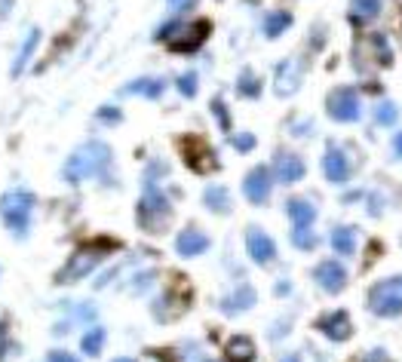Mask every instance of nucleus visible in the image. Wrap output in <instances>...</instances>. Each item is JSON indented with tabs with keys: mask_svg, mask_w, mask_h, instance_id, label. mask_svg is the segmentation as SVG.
Returning a JSON list of instances; mask_svg holds the SVG:
<instances>
[{
	"mask_svg": "<svg viewBox=\"0 0 402 362\" xmlns=\"http://www.w3.org/2000/svg\"><path fill=\"white\" fill-rule=\"evenodd\" d=\"M107 163H111V148L102 142H87L80 151H74L65 163V181L68 184H80L89 175H102Z\"/></svg>",
	"mask_w": 402,
	"mask_h": 362,
	"instance_id": "obj_1",
	"label": "nucleus"
},
{
	"mask_svg": "<svg viewBox=\"0 0 402 362\" xmlns=\"http://www.w3.org/2000/svg\"><path fill=\"white\" fill-rule=\"evenodd\" d=\"M111 249H117V243H114V240H92V243H83L80 249H77L74 255L68 258V264L56 273V282H61V286H65V282L83 280V276H87L92 267L102 264Z\"/></svg>",
	"mask_w": 402,
	"mask_h": 362,
	"instance_id": "obj_2",
	"label": "nucleus"
},
{
	"mask_svg": "<svg viewBox=\"0 0 402 362\" xmlns=\"http://www.w3.org/2000/svg\"><path fill=\"white\" fill-rule=\"evenodd\" d=\"M31 209H34V194H28V190H6V194L0 197V215H3L6 227H10L15 236H22L28 230Z\"/></svg>",
	"mask_w": 402,
	"mask_h": 362,
	"instance_id": "obj_3",
	"label": "nucleus"
},
{
	"mask_svg": "<svg viewBox=\"0 0 402 362\" xmlns=\"http://www.w3.org/2000/svg\"><path fill=\"white\" fill-rule=\"evenodd\" d=\"M169 218H172V206H169V199L160 190H148V194L138 199V225L148 230V234H163Z\"/></svg>",
	"mask_w": 402,
	"mask_h": 362,
	"instance_id": "obj_4",
	"label": "nucleus"
},
{
	"mask_svg": "<svg viewBox=\"0 0 402 362\" xmlns=\"http://www.w3.org/2000/svg\"><path fill=\"white\" fill-rule=\"evenodd\" d=\"M368 307L378 317H396L402 313V276H393V280H384L372 286L368 292Z\"/></svg>",
	"mask_w": 402,
	"mask_h": 362,
	"instance_id": "obj_5",
	"label": "nucleus"
},
{
	"mask_svg": "<svg viewBox=\"0 0 402 362\" xmlns=\"http://www.w3.org/2000/svg\"><path fill=\"white\" fill-rule=\"evenodd\" d=\"M209 31H212L209 19H197V22H191V25H181L175 34H163V37H166V43L172 52H194L206 43Z\"/></svg>",
	"mask_w": 402,
	"mask_h": 362,
	"instance_id": "obj_6",
	"label": "nucleus"
},
{
	"mask_svg": "<svg viewBox=\"0 0 402 362\" xmlns=\"http://www.w3.org/2000/svg\"><path fill=\"white\" fill-rule=\"evenodd\" d=\"M329 117L338 123H353L362 117V102L350 86H341L329 96Z\"/></svg>",
	"mask_w": 402,
	"mask_h": 362,
	"instance_id": "obj_7",
	"label": "nucleus"
},
{
	"mask_svg": "<svg viewBox=\"0 0 402 362\" xmlns=\"http://www.w3.org/2000/svg\"><path fill=\"white\" fill-rule=\"evenodd\" d=\"M181 151H184V163H188L194 172H212L215 166H218V160H215V151L209 148L203 138H184L181 142Z\"/></svg>",
	"mask_w": 402,
	"mask_h": 362,
	"instance_id": "obj_8",
	"label": "nucleus"
},
{
	"mask_svg": "<svg viewBox=\"0 0 402 362\" xmlns=\"http://www.w3.org/2000/svg\"><path fill=\"white\" fill-rule=\"evenodd\" d=\"M390 59L393 52L384 34H366L357 43V65H366V61H372V65H390Z\"/></svg>",
	"mask_w": 402,
	"mask_h": 362,
	"instance_id": "obj_9",
	"label": "nucleus"
},
{
	"mask_svg": "<svg viewBox=\"0 0 402 362\" xmlns=\"http://www.w3.org/2000/svg\"><path fill=\"white\" fill-rule=\"evenodd\" d=\"M270 188H274V181H270V169H265V166H255L252 172L246 175V181H243V194H246V199H249V203H255V206L267 203Z\"/></svg>",
	"mask_w": 402,
	"mask_h": 362,
	"instance_id": "obj_10",
	"label": "nucleus"
},
{
	"mask_svg": "<svg viewBox=\"0 0 402 362\" xmlns=\"http://www.w3.org/2000/svg\"><path fill=\"white\" fill-rule=\"evenodd\" d=\"M316 329H320L326 338H332V341H347L353 332L350 326V317H347L344 310H332V313H322L320 319H316Z\"/></svg>",
	"mask_w": 402,
	"mask_h": 362,
	"instance_id": "obj_11",
	"label": "nucleus"
},
{
	"mask_svg": "<svg viewBox=\"0 0 402 362\" xmlns=\"http://www.w3.org/2000/svg\"><path fill=\"white\" fill-rule=\"evenodd\" d=\"M246 249H249L252 261H258V264H270V261H274V255H276L274 240H270L265 230H258V227H249V230H246Z\"/></svg>",
	"mask_w": 402,
	"mask_h": 362,
	"instance_id": "obj_12",
	"label": "nucleus"
},
{
	"mask_svg": "<svg viewBox=\"0 0 402 362\" xmlns=\"http://www.w3.org/2000/svg\"><path fill=\"white\" fill-rule=\"evenodd\" d=\"M313 280L320 282V286L326 289V292H332V295H335V292H341V289L347 286V271H344L341 264H338V261H322V264L313 271Z\"/></svg>",
	"mask_w": 402,
	"mask_h": 362,
	"instance_id": "obj_13",
	"label": "nucleus"
},
{
	"mask_svg": "<svg viewBox=\"0 0 402 362\" xmlns=\"http://www.w3.org/2000/svg\"><path fill=\"white\" fill-rule=\"evenodd\" d=\"M175 249H179L181 258H197V255H203V252L209 249V236L203 234V230H197V227L181 230L179 240H175Z\"/></svg>",
	"mask_w": 402,
	"mask_h": 362,
	"instance_id": "obj_14",
	"label": "nucleus"
},
{
	"mask_svg": "<svg viewBox=\"0 0 402 362\" xmlns=\"http://www.w3.org/2000/svg\"><path fill=\"white\" fill-rule=\"evenodd\" d=\"M274 169H276V181L283 184H295L304 179V160L295 157V153H280Z\"/></svg>",
	"mask_w": 402,
	"mask_h": 362,
	"instance_id": "obj_15",
	"label": "nucleus"
},
{
	"mask_svg": "<svg viewBox=\"0 0 402 362\" xmlns=\"http://www.w3.org/2000/svg\"><path fill=\"white\" fill-rule=\"evenodd\" d=\"M322 169H326V179L332 184H347V175H350V166H347V157L338 148L326 151V160H322Z\"/></svg>",
	"mask_w": 402,
	"mask_h": 362,
	"instance_id": "obj_16",
	"label": "nucleus"
},
{
	"mask_svg": "<svg viewBox=\"0 0 402 362\" xmlns=\"http://www.w3.org/2000/svg\"><path fill=\"white\" fill-rule=\"evenodd\" d=\"M285 212H289V218L295 227H311L313 218H316V209H313L311 199H289V203H285Z\"/></svg>",
	"mask_w": 402,
	"mask_h": 362,
	"instance_id": "obj_17",
	"label": "nucleus"
},
{
	"mask_svg": "<svg viewBox=\"0 0 402 362\" xmlns=\"http://www.w3.org/2000/svg\"><path fill=\"white\" fill-rule=\"evenodd\" d=\"M228 359L230 362H252L255 359V341L246 335H237L228 341Z\"/></svg>",
	"mask_w": 402,
	"mask_h": 362,
	"instance_id": "obj_18",
	"label": "nucleus"
},
{
	"mask_svg": "<svg viewBox=\"0 0 402 362\" xmlns=\"http://www.w3.org/2000/svg\"><path fill=\"white\" fill-rule=\"evenodd\" d=\"M332 249H335V255H353L357 252V230L353 227L332 230Z\"/></svg>",
	"mask_w": 402,
	"mask_h": 362,
	"instance_id": "obj_19",
	"label": "nucleus"
},
{
	"mask_svg": "<svg viewBox=\"0 0 402 362\" xmlns=\"http://www.w3.org/2000/svg\"><path fill=\"white\" fill-rule=\"evenodd\" d=\"M203 199H206L209 209H215V212H228V209H230V197H228V190L218 188V184H215V188H206Z\"/></svg>",
	"mask_w": 402,
	"mask_h": 362,
	"instance_id": "obj_20",
	"label": "nucleus"
},
{
	"mask_svg": "<svg viewBox=\"0 0 402 362\" xmlns=\"http://www.w3.org/2000/svg\"><path fill=\"white\" fill-rule=\"evenodd\" d=\"M80 347H83V353H89V356H98L105 347V329H89V332L80 338Z\"/></svg>",
	"mask_w": 402,
	"mask_h": 362,
	"instance_id": "obj_21",
	"label": "nucleus"
},
{
	"mask_svg": "<svg viewBox=\"0 0 402 362\" xmlns=\"http://www.w3.org/2000/svg\"><path fill=\"white\" fill-rule=\"evenodd\" d=\"M289 25H292V15L289 13H270L267 22H265V34L267 37H280Z\"/></svg>",
	"mask_w": 402,
	"mask_h": 362,
	"instance_id": "obj_22",
	"label": "nucleus"
},
{
	"mask_svg": "<svg viewBox=\"0 0 402 362\" xmlns=\"http://www.w3.org/2000/svg\"><path fill=\"white\" fill-rule=\"evenodd\" d=\"M252 304H255V292L249 286H243L234 298H228V301H224V310L234 313V310H246V307H252Z\"/></svg>",
	"mask_w": 402,
	"mask_h": 362,
	"instance_id": "obj_23",
	"label": "nucleus"
},
{
	"mask_svg": "<svg viewBox=\"0 0 402 362\" xmlns=\"http://www.w3.org/2000/svg\"><path fill=\"white\" fill-rule=\"evenodd\" d=\"M378 10H381V0H353V19L359 22L375 19Z\"/></svg>",
	"mask_w": 402,
	"mask_h": 362,
	"instance_id": "obj_24",
	"label": "nucleus"
},
{
	"mask_svg": "<svg viewBox=\"0 0 402 362\" xmlns=\"http://www.w3.org/2000/svg\"><path fill=\"white\" fill-rule=\"evenodd\" d=\"M126 92H135V96L157 98L160 92H163V80H135L133 86H126Z\"/></svg>",
	"mask_w": 402,
	"mask_h": 362,
	"instance_id": "obj_25",
	"label": "nucleus"
},
{
	"mask_svg": "<svg viewBox=\"0 0 402 362\" xmlns=\"http://www.w3.org/2000/svg\"><path fill=\"white\" fill-rule=\"evenodd\" d=\"M34 46H37V31H31V34L25 37V43H22V50H19V59H15V65H13V74H22V68L28 65V56L34 52Z\"/></svg>",
	"mask_w": 402,
	"mask_h": 362,
	"instance_id": "obj_26",
	"label": "nucleus"
},
{
	"mask_svg": "<svg viewBox=\"0 0 402 362\" xmlns=\"http://www.w3.org/2000/svg\"><path fill=\"white\" fill-rule=\"evenodd\" d=\"M292 243H295L298 249H313L316 236H313L311 227H295V230H292Z\"/></svg>",
	"mask_w": 402,
	"mask_h": 362,
	"instance_id": "obj_27",
	"label": "nucleus"
},
{
	"mask_svg": "<svg viewBox=\"0 0 402 362\" xmlns=\"http://www.w3.org/2000/svg\"><path fill=\"white\" fill-rule=\"evenodd\" d=\"M399 117V111H396V105H390V102H384L381 107H378V123L381 126H390V123H396Z\"/></svg>",
	"mask_w": 402,
	"mask_h": 362,
	"instance_id": "obj_28",
	"label": "nucleus"
},
{
	"mask_svg": "<svg viewBox=\"0 0 402 362\" xmlns=\"http://www.w3.org/2000/svg\"><path fill=\"white\" fill-rule=\"evenodd\" d=\"M179 89H181V96H197V77L194 74H184L181 80H179Z\"/></svg>",
	"mask_w": 402,
	"mask_h": 362,
	"instance_id": "obj_29",
	"label": "nucleus"
},
{
	"mask_svg": "<svg viewBox=\"0 0 402 362\" xmlns=\"http://www.w3.org/2000/svg\"><path fill=\"white\" fill-rule=\"evenodd\" d=\"M239 92H243V96H255V92H258V86H255V77L246 74V77H243V86H239Z\"/></svg>",
	"mask_w": 402,
	"mask_h": 362,
	"instance_id": "obj_30",
	"label": "nucleus"
},
{
	"mask_svg": "<svg viewBox=\"0 0 402 362\" xmlns=\"http://www.w3.org/2000/svg\"><path fill=\"white\" fill-rule=\"evenodd\" d=\"M234 144H237L239 151H249L252 144H255V138H252V135H237V138H234Z\"/></svg>",
	"mask_w": 402,
	"mask_h": 362,
	"instance_id": "obj_31",
	"label": "nucleus"
},
{
	"mask_svg": "<svg viewBox=\"0 0 402 362\" xmlns=\"http://www.w3.org/2000/svg\"><path fill=\"white\" fill-rule=\"evenodd\" d=\"M50 362H77V356H71V353H65V350H56V353H50Z\"/></svg>",
	"mask_w": 402,
	"mask_h": 362,
	"instance_id": "obj_32",
	"label": "nucleus"
},
{
	"mask_svg": "<svg viewBox=\"0 0 402 362\" xmlns=\"http://www.w3.org/2000/svg\"><path fill=\"white\" fill-rule=\"evenodd\" d=\"M98 117L107 120V123H114V120H120V114H117V111H102V114H98Z\"/></svg>",
	"mask_w": 402,
	"mask_h": 362,
	"instance_id": "obj_33",
	"label": "nucleus"
},
{
	"mask_svg": "<svg viewBox=\"0 0 402 362\" xmlns=\"http://www.w3.org/2000/svg\"><path fill=\"white\" fill-rule=\"evenodd\" d=\"M3 350H6V338H3V329H0V356H3Z\"/></svg>",
	"mask_w": 402,
	"mask_h": 362,
	"instance_id": "obj_34",
	"label": "nucleus"
},
{
	"mask_svg": "<svg viewBox=\"0 0 402 362\" xmlns=\"http://www.w3.org/2000/svg\"><path fill=\"white\" fill-rule=\"evenodd\" d=\"M393 144H396V153H399V157H402V133L396 135V142H393Z\"/></svg>",
	"mask_w": 402,
	"mask_h": 362,
	"instance_id": "obj_35",
	"label": "nucleus"
},
{
	"mask_svg": "<svg viewBox=\"0 0 402 362\" xmlns=\"http://www.w3.org/2000/svg\"><path fill=\"white\" fill-rule=\"evenodd\" d=\"M283 362H301V356H298V353H292V356H285Z\"/></svg>",
	"mask_w": 402,
	"mask_h": 362,
	"instance_id": "obj_36",
	"label": "nucleus"
},
{
	"mask_svg": "<svg viewBox=\"0 0 402 362\" xmlns=\"http://www.w3.org/2000/svg\"><path fill=\"white\" fill-rule=\"evenodd\" d=\"M114 362H135V359H129V356H120V359H114Z\"/></svg>",
	"mask_w": 402,
	"mask_h": 362,
	"instance_id": "obj_37",
	"label": "nucleus"
}]
</instances>
